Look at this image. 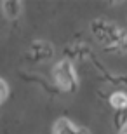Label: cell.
<instances>
[{
	"label": "cell",
	"mask_w": 127,
	"mask_h": 134,
	"mask_svg": "<svg viewBox=\"0 0 127 134\" xmlns=\"http://www.w3.org/2000/svg\"><path fill=\"white\" fill-rule=\"evenodd\" d=\"M120 134H127V124H125V125H124L122 129H120Z\"/></svg>",
	"instance_id": "8992f818"
},
{
	"label": "cell",
	"mask_w": 127,
	"mask_h": 134,
	"mask_svg": "<svg viewBox=\"0 0 127 134\" xmlns=\"http://www.w3.org/2000/svg\"><path fill=\"white\" fill-rule=\"evenodd\" d=\"M7 96H9V85L4 79H0V104L7 99Z\"/></svg>",
	"instance_id": "5b68a950"
},
{
	"label": "cell",
	"mask_w": 127,
	"mask_h": 134,
	"mask_svg": "<svg viewBox=\"0 0 127 134\" xmlns=\"http://www.w3.org/2000/svg\"><path fill=\"white\" fill-rule=\"evenodd\" d=\"M52 134H89L87 129H84L80 125H77L75 122H71L70 119H58L54 124Z\"/></svg>",
	"instance_id": "7a4b0ae2"
},
{
	"label": "cell",
	"mask_w": 127,
	"mask_h": 134,
	"mask_svg": "<svg viewBox=\"0 0 127 134\" xmlns=\"http://www.w3.org/2000/svg\"><path fill=\"white\" fill-rule=\"evenodd\" d=\"M2 10H4L5 18L16 19V18H19L21 10H23V4L18 0H7V2H2Z\"/></svg>",
	"instance_id": "3957f363"
},
{
	"label": "cell",
	"mask_w": 127,
	"mask_h": 134,
	"mask_svg": "<svg viewBox=\"0 0 127 134\" xmlns=\"http://www.w3.org/2000/svg\"><path fill=\"white\" fill-rule=\"evenodd\" d=\"M54 82L61 91H66V92H71L78 87V77L77 71L73 68V63L68 59H61L59 63H56L52 71Z\"/></svg>",
	"instance_id": "6da1fadb"
},
{
	"label": "cell",
	"mask_w": 127,
	"mask_h": 134,
	"mask_svg": "<svg viewBox=\"0 0 127 134\" xmlns=\"http://www.w3.org/2000/svg\"><path fill=\"white\" fill-rule=\"evenodd\" d=\"M110 103H112L113 108L124 110V108L127 106V94H125V92H120V91H117V92H113V94L110 96Z\"/></svg>",
	"instance_id": "277c9868"
}]
</instances>
